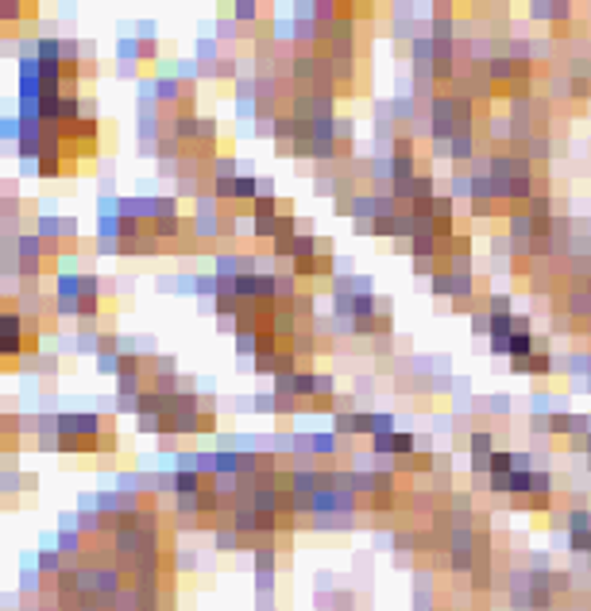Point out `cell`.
Segmentation results:
<instances>
[{"label": "cell", "mask_w": 591, "mask_h": 611, "mask_svg": "<svg viewBox=\"0 0 591 611\" xmlns=\"http://www.w3.org/2000/svg\"><path fill=\"white\" fill-rule=\"evenodd\" d=\"M197 59H209V62H213V59H217V43H213V39L201 43V47H197Z\"/></svg>", "instance_id": "obj_6"}, {"label": "cell", "mask_w": 591, "mask_h": 611, "mask_svg": "<svg viewBox=\"0 0 591 611\" xmlns=\"http://www.w3.org/2000/svg\"><path fill=\"white\" fill-rule=\"evenodd\" d=\"M35 445L39 453H59V414H35Z\"/></svg>", "instance_id": "obj_1"}, {"label": "cell", "mask_w": 591, "mask_h": 611, "mask_svg": "<svg viewBox=\"0 0 591 611\" xmlns=\"http://www.w3.org/2000/svg\"><path fill=\"white\" fill-rule=\"evenodd\" d=\"M35 59L39 62H62V39L39 35V39H35Z\"/></svg>", "instance_id": "obj_3"}, {"label": "cell", "mask_w": 591, "mask_h": 611, "mask_svg": "<svg viewBox=\"0 0 591 611\" xmlns=\"http://www.w3.org/2000/svg\"><path fill=\"white\" fill-rule=\"evenodd\" d=\"M0 414H8V410H4V399H0Z\"/></svg>", "instance_id": "obj_9"}, {"label": "cell", "mask_w": 591, "mask_h": 611, "mask_svg": "<svg viewBox=\"0 0 591 611\" xmlns=\"http://www.w3.org/2000/svg\"><path fill=\"white\" fill-rule=\"evenodd\" d=\"M217 545H220V550H240V534L220 530V534H217Z\"/></svg>", "instance_id": "obj_5"}, {"label": "cell", "mask_w": 591, "mask_h": 611, "mask_svg": "<svg viewBox=\"0 0 591 611\" xmlns=\"http://www.w3.org/2000/svg\"><path fill=\"white\" fill-rule=\"evenodd\" d=\"M20 132H23V120L16 117V112L0 120V139H4V143H16V139H20Z\"/></svg>", "instance_id": "obj_4"}, {"label": "cell", "mask_w": 591, "mask_h": 611, "mask_svg": "<svg viewBox=\"0 0 591 611\" xmlns=\"http://www.w3.org/2000/svg\"><path fill=\"white\" fill-rule=\"evenodd\" d=\"M35 569H39V577H47V581H54L62 569H66V557H62L54 545H43L39 553H35Z\"/></svg>", "instance_id": "obj_2"}, {"label": "cell", "mask_w": 591, "mask_h": 611, "mask_svg": "<svg viewBox=\"0 0 591 611\" xmlns=\"http://www.w3.org/2000/svg\"><path fill=\"white\" fill-rule=\"evenodd\" d=\"M4 197H8V194H4V182H0V206H4Z\"/></svg>", "instance_id": "obj_8"}, {"label": "cell", "mask_w": 591, "mask_h": 611, "mask_svg": "<svg viewBox=\"0 0 591 611\" xmlns=\"http://www.w3.org/2000/svg\"><path fill=\"white\" fill-rule=\"evenodd\" d=\"M8 368H12V360H4V356H0V375L8 372Z\"/></svg>", "instance_id": "obj_7"}]
</instances>
